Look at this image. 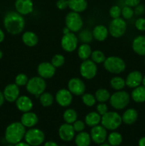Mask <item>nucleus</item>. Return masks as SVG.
<instances>
[{
    "mask_svg": "<svg viewBox=\"0 0 145 146\" xmlns=\"http://www.w3.org/2000/svg\"><path fill=\"white\" fill-rule=\"evenodd\" d=\"M4 26L8 33L12 35L19 34L25 27V19L17 11H9L4 17Z\"/></svg>",
    "mask_w": 145,
    "mask_h": 146,
    "instance_id": "obj_1",
    "label": "nucleus"
},
{
    "mask_svg": "<svg viewBox=\"0 0 145 146\" xmlns=\"http://www.w3.org/2000/svg\"><path fill=\"white\" fill-rule=\"evenodd\" d=\"M26 131V127L21 122L12 123L6 128L5 140L10 144L18 143L24 138Z\"/></svg>",
    "mask_w": 145,
    "mask_h": 146,
    "instance_id": "obj_2",
    "label": "nucleus"
},
{
    "mask_svg": "<svg viewBox=\"0 0 145 146\" xmlns=\"http://www.w3.org/2000/svg\"><path fill=\"white\" fill-rule=\"evenodd\" d=\"M131 96L125 91H116L110 96L109 102L111 106L116 110H123L129 104Z\"/></svg>",
    "mask_w": 145,
    "mask_h": 146,
    "instance_id": "obj_3",
    "label": "nucleus"
},
{
    "mask_svg": "<svg viewBox=\"0 0 145 146\" xmlns=\"http://www.w3.org/2000/svg\"><path fill=\"white\" fill-rule=\"evenodd\" d=\"M103 66L107 71L110 74H120L125 71L126 64L122 58L115 56L107 57L103 63Z\"/></svg>",
    "mask_w": 145,
    "mask_h": 146,
    "instance_id": "obj_4",
    "label": "nucleus"
},
{
    "mask_svg": "<svg viewBox=\"0 0 145 146\" xmlns=\"http://www.w3.org/2000/svg\"><path fill=\"white\" fill-rule=\"evenodd\" d=\"M26 88L28 94L38 98L41 94L45 92L46 88V82L44 78H41L39 76H34L28 79L26 85Z\"/></svg>",
    "mask_w": 145,
    "mask_h": 146,
    "instance_id": "obj_5",
    "label": "nucleus"
},
{
    "mask_svg": "<svg viewBox=\"0 0 145 146\" xmlns=\"http://www.w3.org/2000/svg\"><path fill=\"white\" fill-rule=\"evenodd\" d=\"M122 123V116L115 111H108L101 118V125L109 131L117 129Z\"/></svg>",
    "mask_w": 145,
    "mask_h": 146,
    "instance_id": "obj_6",
    "label": "nucleus"
},
{
    "mask_svg": "<svg viewBox=\"0 0 145 146\" xmlns=\"http://www.w3.org/2000/svg\"><path fill=\"white\" fill-rule=\"evenodd\" d=\"M65 27H68L71 32H79L83 27V21L80 13L70 11L65 19Z\"/></svg>",
    "mask_w": 145,
    "mask_h": 146,
    "instance_id": "obj_7",
    "label": "nucleus"
},
{
    "mask_svg": "<svg viewBox=\"0 0 145 146\" xmlns=\"http://www.w3.org/2000/svg\"><path fill=\"white\" fill-rule=\"evenodd\" d=\"M109 34L114 38H120L127 31V23L123 18L112 19L108 27Z\"/></svg>",
    "mask_w": 145,
    "mask_h": 146,
    "instance_id": "obj_8",
    "label": "nucleus"
},
{
    "mask_svg": "<svg viewBox=\"0 0 145 146\" xmlns=\"http://www.w3.org/2000/svg\"><path fill=\"white\" fill-rule=\"evenodd\" d=\"M24 139L31 146H38L44 142L45 134L38 128H31L26 131Z\"/></svg>",
    "mask_w": 145,
    "mask_h": 146,
    "instance_id": "obj_9",
    "label": "nucleus"
},
{
    "mask_svg": "<svg viewBox=\"0 0 145 146\" xmlns=\"http://www.w3.org/2000/svg\"><path fill=\"white\" fill-rule=\"evenodd\" d=\"M98 72V66L91 59H87L82 61L80 66V73L82 78L87 80L92 79Z\"/></svg>",
    "mask_w": 145,
    "mask_h": 146,
    "instance_id": "obj_10",
    "label": "nucleus"
},
{
    "mask_svg": "<svg viewBox=\"0 0 145 146\" xmlns=\"http://www.w3.org/2000/svg\"><path fill=\"white\" fill-rule=\"evenodd\" d=\"M78 38L75 33L69 32L63 34L61 41V47L65 51L71 53L78 48Z\"/></svg>",
    "mask_w": 145,
    "mask_h": 146,
    "instance_id": "obj_11",
    "label": "nucleus"
},
{
    "mask_svg": "<svg viewBox=\"0 0 145 146\" xmlns=\"http://www.w3.org/2000/svg\"><path fill=\"white\" fill-rule=\"evenodd\" d=\"M68 89L74 96H82L85 94L86 87L85 83L79 78H72L68 81Z\"/></svg>",
    "mask_w": 145,
    "mask_h": 146,
    "instance_id": "obj_12",
    "label": "nucleus"
},
{
    "mask_svg": "<svg viewBox=\"0 0 145 146\" xmlns=\"http://www.w3.org/2000/svg\"><path fill=\"white\" fill-rule=\"evenodd\" d=\"M55 101L61 107H68L72 102V94L66 88H61L55 94Z\"/></svg>",
    "mask_w": 145,
    "mask_h": 146,
    "instance_id": "obj_13",
    "label": "nucleus"
},
{
    "mask_svg": "<svg viewBox=\"0 0 145 146\" xmlns=\"http://www.w3.org/2000/svg\"><path fill=\"white\" fill-rule=\"evenodd\" d=\"M56 68L52 65V64L48 61L41 62L37 67V73L38 76L44 79H49L53 78L55 74Z\"/></svg>",
    "mask_w": 145,
    "mask_h": 146,
    "instance_id": "obj_14",
    "label": "nucleus"
},
{
    "mask_svg": "<svg viewBox=\"0 0 145 146\" xmlns=\"http://www.w3.org/2000/svg\"><path fill=\"white\" fill-rule=\"evenodd\" d=\"M91 140L96 144H102L107 139V130L102 125L92 127L90 131Z\"/></svg>",
    "mask_w": 145,
    "mask_h": 146,
    "instance_id": "obj_15",
    "label": "nucleus"
},
{
    "mask_svg": "<svg viewBox=\"0 0 145 146\" xmlns=\"http://www.w3.org/2000/svg\"><path fill=\"white\" fill-rule=\"evenodd\" d=\"M3 94H4L5 101L9 103L15 102L20 96L19 86H18L16 84H8L4 88Z\"/></svg>",
    "mask_w": 145,
    "mask_h": 146,
    "instance_id": "obj_16",
    "label": "nucleus"
},
{
    "mask_svg": "<svg viewBox=\"0 0 145 146\" xmlns=\"http://www.w3.org/2000/svg\"><path fill=\"white\" fill-rule=\"evenodd\" d=\"M75 130L72 124L63 123L59 127L58 129V135L62 141L65 142L71 141L75 136Z\"/></svg>",
    "mask_w": 145,
    "mask_h": 146,
    "instance_id": "obj_17",
    "label": "nucleus"
},
{
    "mask_svg": "<svg viewBox=\"0 0 145 146\" xmlns=\"http://www.w3.org/2000/svg\"><path fill=\"white\" fill-rule=\"evenodd\" d=\"M15 9L21 15H28L34 10V3L32 0H16Z\"/></svg>",
    "mask_w": 145,
    "mask_h": 146,
    "instance_id": "obj_18",
    "label": "nucleus"
},
{
    "mask_svg": "<svg viewBox=\"0 0 145 146\" xmlns=\"http://www.w3.org/2000/svg\"><path fill=\"white\" fill-rule=\"evenodd\" d=\"M142 78L143 76L140 71H133L127 76V78H125V84L129 88H134L142 84Z\"/></svg>",
    "mask_w": 145,
    "mask_h": 146,
    "instance_id": "obj_19",
    "label": "nucleus"
},
{
    "mask_svg": "<svg viewBox=\"0 0 145 146\" xmlns=\"http://www.w3.org/2000/svg\"><path fill=\"white\" fill-rule=\"evenodd\" d=\"M17 109L22 113L31 111L34 106V104L31 98L27 96H19L15 101Z\"/></svg>",
    "mask_w": 145,
    "mask_h": 146,
    "instance_id": "obj_20",
    "label": "nucleus"
},
{
    "mask_svg": "<svg viewBox=\"0 0 145 146\" xmlns=\"http://www.w3.org/2000/svg\"><path fill=\"white\" fill-rule=\"evenodd\" d=\"M20 122L26 128H31L38 123V117L35 113L31 112V111L23 113L21 116V121Z\"/></svg>",
    "mask_w": 145,
    "mask_h": 146,
    "instance_id": "obj_21",
    "label": "nucleus"
},
{
    "mask_svg": "<svg viewBox=\"0 0 145 146\" xmlns=\"http://www.w3.org/2000/svg\"><path fill=\"white\" fill-rule=\"evenodd\" d=\"M132 47L135 54L139 56H145V36H138L134 38Z\"/></svg>",
    "mask_w": 145,
    "mask_h": 146,
    "instance_id": "obj_22",
    "label": "nucleus"
},
{
    "mask_svg": "<svg viewBox=\"0 0 145 146\" xmlns=\"http://www.w3.org/2000/svg\"><path fill=\"white\" fill-rule=\"evenodd\" d=\"M92 33L94 39L98 41H105L109 35L108 28H107L105 26L102 25V24L95 26L92 29Z\"/></svg>",
    "mask_w": 145,
    "mask_h": 146,
    "instance_id": "obj_23",
    "label": "nucleus"
},
{
    "mask_svg": "<svg viewBox=\"0 0 145 146\" xmlns=\"http://www.w3.org/2000/svg\"><path fill=\"white\" fill-rule=\"evenodd\" d=\"M68 8L72 11L81 13L85 11L88 7L86 0H68Z\"/></svg>",
    "mask_w": 145,
    "mask_h": 146,
    "instance_id": "obj_24",
    "label": "nucleus"
},
{
    "mask_svg": "<svg viewBox=\"0 0 145 146\" xmlns=\"http://www.w3.org/2000/svg\"><path fill=\"white\" fill-rule=\"evenodd\" d=\"M138 118V113L134 108H128L122 115V123L126 125H132L134 123Z\"/></svg>",
    "mask_w": 145,
    "mask_h": 146,
    "instance_id": "obj_25",
    "label": "nucleus"
},
{
    "mask_svg": "<svg viewBox=\"0 0 145 146\" xmlns=\"http://www.w3.org/2000/svg\"><path fill=\"white\" fill-rule=\"evenodd\" d=\"M22 41L28 47H34L38 43V37L34 32L31 31H25L22 34Z\"/></svg>",
    "mask_w": 145,
    "mask_h": 146,
    "instance_id": "obj_26",
    "label": "nucleus"
},
{
    "mask_svg": "<svg viewBox=\"0 0 145 146\" xmlns=\"http://www.w3.org/2000/svg\"><path fill=\"white\" fill-rule=\"evenodd\" d=\"M130 96L135 103L142 104L145 102V86L140 85L133 88Z\"/></svg>",
    "mask_w": 145,
    "mask_h": 146,
    "instance_id": "obj_27",
    "label": "nucleus"
},
{
    "mask_svg": "<svg viewBox=\"0 0 145 146\" xmlns=\"http://www.w3.org/2000/svg\"><path fill=\"white\" fill-rule=\"evenodd\" d=\"M101 116L98 112L95 111H92L86 115L85 118V123L88 126L94 127L99 125L101 123Z\"/></svg>",
    "mask_w": 145,
    "mask_h": 146,
    "instance_id": "obj_28",
    "label": "nucleus"
},
{
    "mask_svg": "<svg viewBox=\"0 0 145 146\" xmlns=\"http://www.w3.org/2000/svg\"><path fill=\"white\" fill-rule=\"evenodd\" d=\"M90 135L88 133L82 131L75 136V143L77 146H89L91 143Z\"/></svg>",
    "mask_w": 145,
    "mask_h": 146,
    "instance_id": "obj_29",
    "label": "nucleus"
},
{
    "mask_svg": "<svg viewBox=\"0 0 145 146\" xmlns=\"http://www.w3.org/2000/svg\"><path fill=\"white\" fill-rule=\"evenodd\" d=\"M92 51V48L89 44H82L78 48V57L82 61L89 59Z\"/></svg>",
    "mask_w": 145,
    "mask_h": 146,
    "instance_id": "obj_30",
    "label": "nucleus"
},
{
    "mask_svg": "<svg viewBox=\"0 0 145 146\" xmlns=\"http://www.w3.org/2000/svg\"><path fill=\"white\" fill-rule=\"evenodd\" d=\"M63 118L66 123L72 124L76 120H78V113L72 108H68L64 111Z\"/></svg>",
    "mask_w": 145,
    "mask_h": 146,
    "instance_id": "obj_31",
    "label": "nucleus"
},
{
    "mask_svg": "<svg viewBox=\"0 0 145 146\" xmlns=\"http://www.w3.org/2000/svg\"><path fill=\"white\" fill-rule=\"evenodd\" d=\"M110 93L105 88H99L95 91V97L99 103H106L110 98Z\"/></svg>",
    "mask_w": 145,
    "mask_h": 146,
    "instance_id": "obj_32",
    "label": "nucleus"
},
{
    "mask_svg": "<svg viewBox=\"0 0 145 146\" xmlns=\"http://www.w3.org/2000/svg\"><path fill=\"white\" fill-rule=\"evenodd\" d=\"M110 86L115 91H121L126 86L125 79L121 76H115L109 81Z\"/></svg>",
    "mask_w": 145,
    "mask_h": 146,
    "instance_id": "obj_33",
    "label": "nucleus"
},
{
    "mask_svg": "<svg viewBox=\"0 0 145 146\" xmlns=\"http://www.w3.org/2000/svg\"><path fill=\"white\" fill-rule=\"evenodd\" d=\"M39 101L44 107H49L53 104L55 98L51 94L48 92H44L40 95Z\"/></svg>",
    "mask_w": 145,
    "mask_h": 146,
    "instance_id": "obj_34",
    "label": "nucleus"
},
{
    "mask_svg": "<svg viewBox=\"0 0 145 146\" xmlns=\"http://www.w3.org/2000/svg\"><path fill=\"white\" fill-rule=\"evenodd\" d=\"M107 141L111 146H118L122 142V136L118 132H112L107 137Z\"/></svg>",
    "mask_w": 145,
    "mask_h": 146,
    "instance_id": "obj_35",
    "label": "nucleus"
},
{
    "mask_svg": "<svg viewBox=\"0 0 145 146\" xmlns=\"http://www.w3.org/2000/svg\"><path fill=\"white\" fill-rule=\"evenodd\" d=\"M78 38L82 44H89L93 39V36L92 31L88 29H84L80 31Z\"/></svg>",
    "mask_w": 145,
    "mask_h": 146,
    "instance_id": "obj_36",
    "label": "nucleus"
},
{
    "mask_svg": "<svg viewBox=\"0 0 145 146\" xmlns=\"http://www.w3.org/2000/svg\"><path fill=\"white\" fill-rule=\"evenodd\" d=\"M90 58L91 60L96 64H103L104 61L106 59L105 54L100 50H95V51H92Z\"/></svg>",
    "mask_w": 145,
    "mask_h": 146,
    "instance_id": "obj_37",
    "label": "nucleus"
},
{
    "mask_svg": "<svg viewBox=\"0 0 145 146\" xmlns=\"http://www.w3.org/2000/svg\"><path fill=\"white\" fill-rule=\"evenodd\" d=\"M82 97V101L86 106L92 107L95 105L97 101L95 98V95L91 94H84L81 96Z\"/></svg>",
    "mask_w": 145,
    "mask_h": 146,
    "instance_id": "obj_38",
    "label": "nucleus"
},
{
    "mask_svg": "<svg viewBox=\"0 0 145 146\" xmlns=\"http://www.w3.org/2000/svg\"><path fill=\"white\" fill-rule=\"evenodd\" d=\"M65 57L62 55V54H55L53 56L52 59H51V64L52 65L55 67V68H60L65 63Z\"/></svg>",
    "mask_w": 145,
    "mask_h": 146,
    "instance_id": "obj_39",
    "label": "nucleus"
},
{
    "mask_svg": "<svg viewBox=\"0 0 145 146\" xmlns=\"http://www.w3.org/2000/svg\"><path fill=\"white\" fill-rule=\"evenodd\" d=\"M134 15V11L132 7H128L125 5L123 8L122 9V14L121 16L124 19H130Z\"/></svg>",
    "mask_w": 145,
    "mask_h": 146,
    "instance_id": "obj_40",
    "label": "nucleus"
},
{
    "mask_svg": "<svg viewBox=\"0 0 145 146\" xmlns=\"http://www.w3.org/2000/svg\"><path fill=\"white\" fill-rule=\"evenodd\" d=\"M28 79L27 75H26L25 74H18L15 77V84H16L18 86H24L26 85L27 82H28Z\"/></svg>",
    "mask_w": 145,
    "mask_h": 146,
    "instance_id": "obj_41",
    "label": "nucleus"
},
{
    "mask_svg": "<svg viewBox=\"0 0 145 146\" xmlns=\"http://www.w3.org/2000/svg\"><path fill=\"white\" fill-rule=\"evenodd\" d=\"M109 14L112 19L119 18L122 14V9L118 5L112 6L109 9Z\"/></svg>",
    "mask_w": 145,
    "mask_h": 146,
    "instance_id": "obj_42",
    "label": "nucleus"
},
{
    "mask_svg": "<svg viewBox=\"0 0 145 146\" xmlns=\"http://www.w3.org/2000/svg\"><path fill=\"white\" fill-rule=\"evenodd\" d=\"M72 125L75 132H78V133L83 131L85 128V122L81 121V120H76V121H75Z\"/></svg>",
    "mask_w": 145,
    "mask_h": 146,
    "instance_id": "obj_43",
    "label": "nucleus"
},
{
    "mask_svg": "<svg viewBox=\"0 0 145 146\" xmlns=\"http://www.w3.org/2000/svg\"><path fill=\"white\" fill-rule=\"evenodd\" d=\"M96 111L102 116L105 115L107 112H108L107 106L105 103H99L96 106Z\"/></svg>",
    "mask_w": 145,
    "mask_h": 146,
    "instance_id": "obj_44",
    "label": "nucleus"
},
{
    "mask_svg": "<svg viewBox=\"0 0 145 146\" xmlns=\"http://www.w3.org/2000/svg\"><path fill=\"white\" fill-rule=\"evenodd\" d=\"M135 27L136 29L141 31H145V18L137 19L135 21Z\"/></svg>",
    "mask_w": 145,
    "mask_h": 146,
    "instance_id": "obj_45",
    "label": "nucleus"
},
{
    "mask_svg": "<svg viewBox=\"0 0 145 146\" xmlns=\"http://www.w3.org/2000/svg\"><path fill=\"white\" fill-rule=\"evenodd\" d=\"M56 7L60 10H64L68 7V0H58L56 2Z\"/></svg>",
    "mask_w": 145,
    "mask_h": 146,
    "instance_id": "obj_46",
    "label": "nucleus"
},
{
    "mask_svg": "<svg viewBox=\"0 0 145 146\" xmlns=\"http://www.w3.org/2000/svg\"><path fill=\"white\" fill-rule=\"evenodd\" d=\"M134 14L137 16H141L145 12V7L143 5V4H138L136 7H134Z\"/></svg>",
    "mask_w": 145,
    "mask_h": 146,
    "instance_id": "obj_47",
    "label": "nucleus"
},
{
    "mask_svg": "<svg viewBox=\"0 0 145 146\" xmlns=\"http://www.w3.org/2000/svg\"><path fill=\"white\" fill-rule=\"evenodd\" d=\"M125 4L130 7H135L140 4L141 0H125Z\"/></svg>",
    "mask_w": 145,
    "mask_h": 146,
    "instance_id": "obj_48",
    "label": "nucleus"
},
{
    "mask_svg": "<svg viewBox=\"0 0 145 146\" xmlns=\"http://www.w3.org/2000/svg\"><path fill=\"white\" fill-rule=\"evenodd\" d=\"M4 101H5V98H4V96L3 92L0 91V107L4 104Z\"/></svg>",
    "mask_w": 145,
    "mask_h": 146,
    "instance_id": "obj_49",
    "label": "nucleus"
},
{
    "mask_svg": "<svg viewBox=\"0 0 145 146\" xmlns=\"http://www.w3.org/2000/svg\"><path fill=\"white\" fill-rule=\"evenodd\" d=\"M44 146H58V145L53 141H48L44 143Z\"/></svg>",
    "mask_w": 145,
    "mask_h": 146,
    "instance_id": "obj_50",
    "label": "nucleus"
},
{
    "mask_svg": "<svg viewBox=\"0 0 145 146\" xmlns=\"http://www.w3.org/2000/svg\"><path fill=\"white\" fill-rule=\"evenodd\" d=\"M4 38H5V34H4V32L1 29H0V43H1L3 41H4Z\"/></svg>",
    "mask_w": 145,
    "mask_h": 146,
    "instance_id": "obj_51",
    "label": "nucleus"
},
{
    "mask_svg": "<svg viewBox=\"0 0 145 146\" xmlns=\"http://www.w3.org/2000/svg\"><path fill=\"white\" fill-rule=\"evenodd\" d=\"M139 146H145V137H142L139 139Z\"/></svg>",
    "mask_w": 145,
    "mask_h": 146,
    "instance_id": "obj_52",
    "label": "nucleus"
},
{
    "mask_svg": "<svg viewBox=\"0 0 145 146\" xmlns=\"http://www.w3.org/2000/svg\"><path fill=\"white\" fill-rule=\"evenodd\" d=\"M15 146H31L29 144L27 143L26 142H19L18 143L15 144Z\"/></svg>",
    "mask_w": 145,
    "mask_h": 146,
    "instance_id": "obj_53",
    "label": "nucleus"
},
{
    "mask_svg": "<svg viewBox=\"0 0 145 146\" xmlns=\"http://www.w3.org/2000/svg\"><path fill=\"white\" fill-rule=\"evenodd\" d=\"M69 32H71V31H70V29L67 27H64V28L63 29V34H68V33H69Z\"/></svg>",
    "mask_w": 145,
    "mask_h": 146,
    "instance_id": "obj_54",
    "label": "nucleus"
},
{
    "mask_svg": "<svg viewBox=\"0 0 145 146\" xmlns=\"http://www.w3.org/2000/svg\"><path fill=\"white\" fill-rule=\"evenodd\" d=\"M142 86H145V75L144 76L143 78H142Z\"/></svg>",
    "mask_w": 145,
    "mask_h": 146,
    "instance_id": "obj_55",
    "label": "nucleus"
},
{
    "mask_svg": "<svg viewBox=\"0 0 145 146\" xmlns=\"http://www.w3.org/2000/svg\"><path fill=\"white\" fill-rule=\"evenodd\" d=\"M100 146H111L109 144H107V143H102L100 144Z\"/></svg>",
    "mask_w": 145,
    "mask_h": 146,
    "instance_id": "obj_56",
    "label": "nucleus"
},
{
    "mask_svg": "<svg viewBox=\"0 0 145 146\" xmlns=\"http://www.w3.org/2000/svg\"><path fill=\"white\" fill-rule=\"evenodd\" d=\"M2 56H3V53H2V51H1V50H0V59H1V58H2Z\"/></svg>",
    "mask_w": 145,
    "mask_h": 146,
    "instance_id": "obj_57",
    "label": "nucleus"
},
{
    "mask_svg": "<svg viewBox=\"0 0 145 146\" xmlns=\"http://www.w3.org/2000/svg\"><path fill=\"white\" fill-rule=\"evenodd\" d=\"M144 66H145V60H144Z\"/></svg>",
    "mask_w": 145,
    "mask_h": 146,
    "instance_id": "obj_58",
    "label": "nucleus"
},
{
    "mask_svg": "<svg viewBox=\"0 0 145 146\" xmlns=\"http://www.w3.org/2000/svg\"><path fill=\"white\" fill-rule=\"evenodd\" d=\"M9 146H12V145H9Z\"/></svg>",
    "mask_w": 145,
    "mask_h": 146,
    "instance_id": "obj_59",
    "label": "nucleus"
},
{
    "mask_svg": "<svg viewBox=\"0 0 145 146\" xmlns=\"http://www.w3.org/2000/svg\"><path fill=\"white\" fill-rule=\"evenodd\" d=\"M62 146H65V145H62Z\"/></svg>",
    "mask_w": 145,
    "mask_h": 146,
    "instance_id": "obj_60",
    "label": "nucleus"
}]
</instances>
